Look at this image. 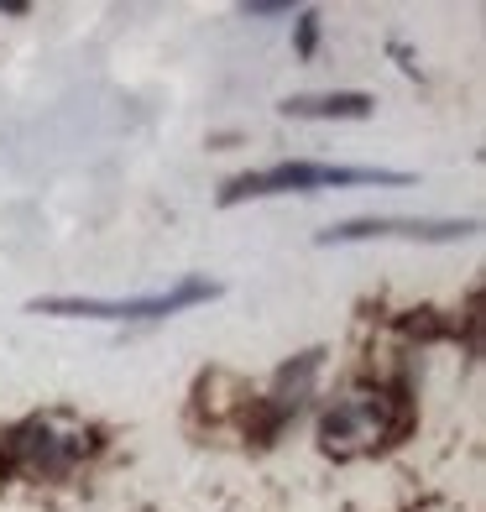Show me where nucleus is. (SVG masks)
<instances>
[{
    "label": "nucleus",
    "instance_id": "obj_1",
    "mask_svg": "<svg viewBox=\"0 0 486 512\" xmlns=\"http://www.w3.org/2000/svg\"><path fill=\"white\" fill-rule=\"evenodd\" d=\"M351 183H408L398 168H345V162H277L262 173H241L220 189V204H246L267 194H314V189H351Z\"/></svg>",
    "mask_w": 486,
    "mask_h": 512
},
{
    "label": "nucleus",
    "instance_id": "obj_2",
    "mask_svg": "<svg viewBox=\"0 0 486 512\" xmlns=\"http://www.w3.org/2000/svg\"><path fill=\"white\" fill-rule=\"evenodd\" d=\"M220 298V283L210 277H183L168 293H142V298H32V314H53V319H168L189 304H210Z\"/></svg>",
    "mask_w": 486,
    "mask_h": 512
},
{
    "label": "nucleus",
    "instance_id": "obj_3",
    "mask_svg": "<svg viewBox=\"0 0 486 512\" xmlns=\"http://www.w3.org/2000/svg\"><path fill=\"white\" fill-rule=\"evenodd\" d=\"M476 220H345L319 230V246H345V241H466L476 236Z\"/></svg>",
    "mask_w": 486,
    "mask_h": 512
},
{
    "label": "nucleus",
    "instance_id": "obj_4",
    "mask_svg": "<svg viewBox=\"0 0 486 512\" xmlns=\"http://www.w3.org/2000/svg\"><path fill=\"white\" fill-rule=\"evenodd\" d=\"M372 110H377V100L361 95V89H335V95H293V100H283V115H293V121H366Z\"/></svg>",
    "mask_w": 486,
    "mask_h": 512
},
{
    "label": "nucleus",
    "instance_id": "obj_5",
    "mask_svg": "<svg viewBox=\"0 0 486 512\" xmlns=\"http://www.w3.org/2000/svg\"><path fill=\"white\" fill-rule=\"evenodd\" d=\"M314 42H319V16H314V11H298V27H293V48L309 58V53H314Z\"/></svg>",
    "mask_w": 486,
    "mask_h": 512
},
{
    "label": "nucleus",
    "instance_id": "obj_6",
    "mask_svg": "<svg viewBox=\"0 0 486 512\" xmlns=\"http://www.w3.org/2000/svg\"><path fill=\"white\" fill-rule=\"evenodd\" d=\"M246 16H293V0H246Z\"/></svg>",
    "mask_w": 486,
    "mask_h": 512
}]
</instances>
